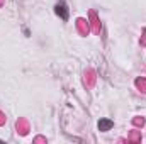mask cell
<instances>
[{
  "label": "cell",
  "instance_id": "obj_1",
  "mask_svg": "<svg viewBox=\"0 0 146 144\" xmlns=\"http://www.w3.org/2000/svg\"><path fill=\"white\" fill-rule=\"evenodd\" d=\"M56 14H58V15H61V19H63V20H66V19H68V9H66L65 2L56 3Z\"/></svg>",
  "mask_w": 146,
  "mask_h": 144
},
{
  "label": "cell",
  "instance_id": "obj_2",
  "mask_svg": "<svg viewBox=\"0 0 146 144\" xmlns=\"http://www.w3.org/2000/svg\"><path fill=\"white\" fill-rule=\"evenodd\" d=\"M110 127H112V122L110 120H100L99 122V129L100 131H109Z\"/></svg>",
  "mask_w": 146,
  "mask_h": 144
}]
</instances>
